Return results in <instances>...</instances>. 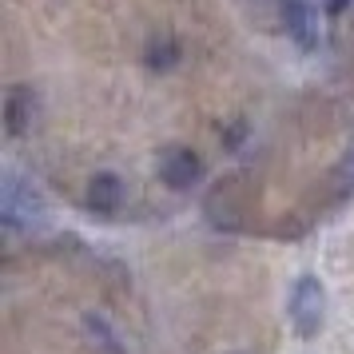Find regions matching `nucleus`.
<instances>
[{
  "mask_svg": "<svg viewBox=\"0 0 354 354\" xmlns=\"http://www.w3.org/2000/svg\"><path fill=\"white\" fill-rule=\"evenodd\" d=\"M287 315H290V326L299 338H315L322 330V319H326V290L315 274H299L295 287H290V299H287Z\"/></svg>",
  "mask_w": 354,
  "mask_h": 354,
  "instance_id": "f257e3e1",
  "label": "nucleus"
},
{
  "mask_svg": "<svg viewBox=\"0 0 354 354\" xmlns=\"http://www.w3.org/2000/svg\"><path fill=\"white\" fill-rule=\"evenodd\" d=\"M160 179L171 192H187L192 183L203 179V160L195 156L192 147H167L160 156Z\"/></svg>",
  "mask_w": 354,
  "mask_h": 354,
  "instance_id": "f03ea898",
  "label": "nucleus"
},
{
  "mask_svg": "<svg viewBox=\"0 0 354 354\" xmlns=\"http://www.w3.org/2000/svg\"><path fill=\"white\" fill-rule=\"evenodd\" d=\"M40 199H36L32 187H24L12 171L4 176V223L8 227H20V223H32L40 219Z\"/></svg>",
  "mask_w": 354,
  "mask_h": 354,
  "instance_id": "7ed1b4c3",
  "label": "nucleus"
},
{
  "mask_svg": "<svg viewBox=\"0 0 354 354\" xmlns=\"http://www.w3.org/2000/svg\"><path fill=\"white\" fill-rule=\"evenodd\" d=\"M283 20H287V32L295 36L299 48H319V12L306 4V0H287L283 4Z\"/></svg>",
  "mask_w": 354,
  "mask_h": 354,
  "instance_id": "20e7f679",
  "label": "nucleus"
},
{
  "mask_svg": "<svg viewBox=\"0 0 354 354\" xmlns=\"http://www.w3.org/2000/svg\"><path fill=\"white\" fill-rule=\"evenodd\" d=\"M124 179L112 176V171H100V176H92V183H88V207L96 211V215H115V211L124 207Z\"/></svg>",
  "mask_w": 354,
  "mask_h": 354,
  "instance_id": "39448f33",
  "label": "nucleus"
},
{
  "mask_svg": "<svg viewBox=\"0 0 354 354\" xmlns=\"http://www.w3.org/2000/svg\"><path fill=\"white\" fill-rule=\"evenodd\" d=\"M32 120H36V92L20 84L4 96V128H8V136H24L32 128Z\"/></svg>",
  "mask_w": 354,
  "mask_h": 354,
  "instance_id": "423d86ee",
  "label": "nucleus"
},
{
  "mask_svg": "<svg viewBox=\"0 0 354 354\" xmlns=\"http://www.w3.org/2000/svg\"><path fill=\"white\" fill-rule=\"evenodd\" d=\"M80 330L84 338H88V346L96 354H128V346H124V338L112 330V322L104 319V315H96V310H88L80 319Z\"/></svg>",
  "mask_w": 354,
  "mask_h": 354,
  "instance_id": "0eeeda50",
  "label": "nucleus"
},
{
  "mask_svg": "<svg viewBox=\"0 0 354 354\" xmlns=\"http://www.w3.org/2000/svg\"><path fill=\"white\" fill-rule=\"evenodd\" d=\"M176 60H179L176 40L160 36V40H151V44H147V68H156V72H167V68H176Z\"/></svg>",
  "mask_w": 354,
  "mask_h": 354,
  "instance_id": "6e6552de",
  "label": "nucleus"
},
{
  "mask_svg": "<svg viewBox=\"0 0 354 354\" xmlns=\"http://www.w3.org/2000/svg\"><path fill=\"white\" fill-rule=\"evenodd\" d=\"M326 8H330V12H335V17H338V12H342V8H346V0H330V4H326Z\"/></svg>",
  "mask_w": 354,
  "mask_h": 354,
  "instance_id": "1a4fd4ad",
  "label": "nucleus"
}]
</instances>
